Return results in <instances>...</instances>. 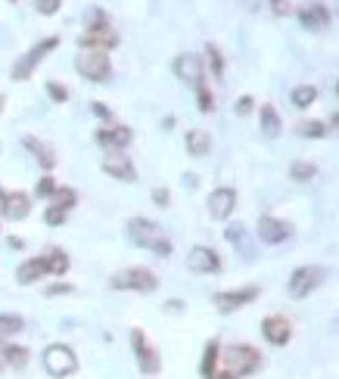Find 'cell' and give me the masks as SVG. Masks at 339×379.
<instances>
[{"instance_id":"45","label":"cell","mask_w":339,"mask_h":379,"mask_svg":"<svg viewBox=\"0 0 339 379\" xmlns=\"http://www.w3.org/2000/svg\"><path fill=\"white\" fill-rule=\"evenodd\" d=\"M330 128L339 134V112H333V118H330Z\"/></svg>"},{"instance_id":"51","label":"cell","mask_w":339,"mask_h":379,"mask_svg":"<svg viewBox=\"0 0 339 379\" xmlns=\"http://www.w3.org/2000/svg\"><path fill=\"white\" fill-rule=\"evenodd\" d=\"M0 202H3V190H0Z\"/></svg>"},{"instance_id":"20","label":"cell","mask_w":339,"mask_h":379,"mask_svg":"<svg viewBox=\"0 0 339 379\" xmlns=\"http://www.w3.org/2000/svg\"><path fill=\"white\" fill-rule=\"evenodd\" d=\"M41 277H47V264H44V258H28V261L19 264V271H16V280H19L22 286H32L38 283Z\"/></svg>"},{"instance_id":"43","label":"cell","mask_w":339,"mask_h":379,"mask_svg":"<svg viewBox=\"0 0 339 379\" xmlns=\"http://www.w3.org/2000/svg\"><path fill=\"white\" fill-rule=\"evenodd\" d=\"M90 106H94V112L103 118V122H109V118H112V112H109V109L103 106V103H90Z\"/></svg>"},{"instance_id":"38","label":"cell","mask_w":339,"mask_h":379,"mask_svg":"<svg viewBox=\"0 0 339 379\" xmlns=\"http://www.w3.org/2000/svg\"><path fill=\"white\" fill-rule=\"evenodd\" d=\"M62 0H34V7H38V13L41 16H53L56 10H60Z\"/></svg>"},{"instance_id":"39","label":"cell","mask_w":339,"mask_h":379,"mask_svg":"<svg viewBox=\"0 0 339 379\" xmlns=\"http://www.w3.org/2000/svg\"><path fill=\"white\" fill-rule=\"evenodd\" d=\"M153 202H156L159 209H165V205L171 202V193L165 187H156V190H153Z\"/></svg>"},{"instance_id":"30","label":"cell","mask_w":339,"mask_h":379,"mask_svg":"<svg viewBox=\"0 0 339 379\" xmlns=\"http://www.w3.org/2000/svg\"><path fill=\"white\" fill-rule=\"evenodd\" d=\"M314 174H318V168H314L312 162H292V168H290V177H292V181H299V183L312 181Z\"/></svg>"},{"instance_id":"47","label":"cell","mask_w":339,"mask_h":379,"mask_svg":"<svg viewBox=\"0 0 339 379\" xmlns=\"http://www.w3.org/2000/svg\"><path fill=\"white\" fill-rule=\"evenodd\" d=\"M215 379H237V376H231V373H215Z\"/></svg>"},{"instance_id":"8","label":"cell","mask_w":339,"mask_h":379,"mask_svg":"<svg viewBox=\"0 0 339 379\" xmlns=\"http://www.w3.org/2000/svg\"><path fill=\"white\" fill-rule=\"evenodd\" d=\"M255 298H258V286H243V289H231V292H215V296H212V305L221 314H231V311H237V308L255 302Z\"/></svg>"},{"instance_id":"22","label":"cell","mask_w":339,"mask_h":379,"mask_svg":"<svg viewBox=\"0 0 339 379\" xmlns=\"http://www.w3.org/2000/svg\"><path fill=\"white\" fill-rule=\"evenodd\" d=\"M209 149H212V137L205 134V131H199V128L187 131V153H190V156L203 159V156H209Z\"/></svg>"},{"instance_id":"4","label":"cell","mask_w":339,"mask_h":379,"mask_svg":"<svg viewBox=\"0 0 339 379\" xmlns=\"http://www.w3.org/2000/svg\"><path fill=\"white\" fill-rule=\"evenodd\" d=\"M109 286L112 289H134V292H156L159 289V280L153 271H147V267H128V271H118L112 274V280H109Z\"/></svg>"},{"instance_id":"41","label":"cell","mask_w":339,"mask_h":379,"mask_svg":"<svg viewBox=\"0 0 339 379\" xmlns=\"http://www.w3.org/2000/svg\"><path fill=\"white\" fill-rule=\"evenodd\" d=\"M153 252H156L159 258H168V255H171V239H168V237H162L156 246H153Z\"/></svg>"},{"instance_id":"16","label":"cell","mask_w":339,"mask_h":379,"mask_svg":"<svg viewBox=\"0 0 339 379\" xmlns=\"http://www.w3.org/2000/svg\"><path fill=\"white\" fill-rule=\"evenodd\" d=\"M131 140H134V134H131V128H125V125H112V128H100V131H97V143H100L103 149H109V153L125 149Z\"/></svg>"},{"instance_id":"19","label":"cell","mask_w":339,"mask_h":379,"mask_svg":"<svg viewBox=\"0 0 339 379\" xmlns=\"http://www.w3.org/2000/svg\"><path fill=\"white\" fill-rule=\"evenodd\" d=\"M299 22L312 31H321V28L330 25V13H327L324 3H305V7H299Z\"/></svg>"},{"instance_id":"33","label":"cell","mask_w":339,"mask_h":379,"mask_svg":"<svg viewBox=\"0 0 339 379\" xmlns=\"http://www.w3.org/2000/svg\"><path fill=\"white\" fill-rule=\"evenodd\" d=\"M197 103H199V112H212L215 109V96L205 84H197Z\"/></svg>"},{"instance_id":"44","label":"cell","mask_w":339,"mask_h":379,"mask_svg":"<svg viewBox=\"0 0 339 379\" xmlns=\"http://www.w3.org/2000/svg\"><path fill=\"white\" fill-rule=\"evenodd\" d=\"M165 311H171V314H181V311H184V302H177V298H171V302H165Z\"/></svg>"},{"instance_id":"5","label":"cell","mask_w":339,"mask_h":379,"mask_svg":"<svg viewBox=\"0 0 339 379\" xmlns=\"http://www.w3.org/2000/svg\"><path fill=\"white\" fill-rule=\"evenodd\" d=\"M44 370L53 379H66L78 370V358H75V352L68 345L56 342V345H47V352H44Z\"/></svg>"},{"instance_id":"52","label":"cell","mask_w":339,"mask_h":379,"mask_svg":"<svg viewBox=\"0 0 339 379\" xmlns=\"http://www.w3.org/2000/svg\"><path fill=\"white\" fill-rule=\"evenodd\" d=\"M336 94H339V81H336Z\"/></svg>"},{"instance_id":"21","label":"cell","mask_w":339,"mask_h":379,"mask_svg":"<svg viewBox=\"0 0 339 379\" xmlns=\"http://www.w3.org/2000/svg\"><path fill=\"white\" fill-rule=\"evenodd\" d=\"M22 146H25L28 153H34V159H38V165H41V168L50 171L56 165V153L47 146V143L38 140V137H22Z\"/></svg>"},{"instance_id":"50","label":"cell","mask_w":339,"mask_h":379,"mask_svg":"<svg viewBox=\"0 0 339 379\" xmlns=\"http://www.w3.org/2000/svg\"><path fill=\"white\" fill-rule=\"evenodd\" d=\"M0 364H3V342H0Z\"/></svg>"},{"instance_id":"53","label":"cell","mask_w":339,"mask_h":379,"mask_svg":"<svg viewBox=\"0 0 339 379\" xmlns=\"http://www.w3.org/2000/svg\"><path fill=\"white\" fill-rule=\"evenodd\" d=\"M10 3H16V0H10Z\"/></svg>"},{"instance_id":"35","label":"cell","mask_w":339,"mask_h":379,"mask_svg":"<svg viewBox=\"0 0 339 379\" xmlns=\"http://www.w3.org/2000/svg\"><path fill=\"white\" fill-rule=\"evenodd\" d=\"M66 218H68V211L56 209V205H50V209L44 211V221H47L50 227H60V224H66Z\"/></svg>"},{"instance_id":"42","label":"cell","mask_w":339,"mask_h":379,"mask_svg":"<svg viewBox=\"0 0 339 379\" xmlns=\"http://www.w3.org/2000/svg\"><path fill=\"white\" fill-rule=\"evenodd\" d=\"M44 292H47V296H66V292H72V286H68V283H53V286H47Z\"/></svg>"},{"instance_id":"3","label":"cell","mask_w":339,"mask_h":379,"mask_svg":"<svg viewBox=\"0 0 339 379\" xmlns=\"http://www.w3.org/2000/svg\"><path fill=\"white\" fill-rule=\"evenodd\" d=\"M56 47H60V38L53 34V38H44V41H38L32 50H28V53H22L19 60H16V66H13V81H28L34 68L41 66L44 56L53 53Z\"/></svg>"},{"instance_id":"7","label":"cell","mask_w":339,"mask_h":379,"mask_svg":"<svg viewBox=\"0 0 339 379\" xmlns=\"http://www.w3.org/2000/svg\"><path fill=\"white\" fill-rule=\"evenodd\" d=\"M131 345H134L137 367H140L143 376H156V373L162 370V361H159L156 348L147 345V336H143V330H131Z\"/></svg>"},{"instance_id":"34","label":"cell","mask_w":339,"mask_h":379,"mask_svg":"<svg viewBox=\"0 0 339 379\" xmlns=\"http://www.w3.org/2000/svg\"><path fill=\"white\" fill-rule=\"evenodd\" d=\"M56 187H60V183H56L53 177L47 174V177H41V181H38V190H34V193H38L41 199H50V196L56 193Z\"/></svg>"},{"instance_id":"32","label":"cell","mask_w":339,"mask_h":379,"mask_svg":"<svg viewBox=\"0 0 339 379\" xmlns=\"http://www.w3.org/2000/svg\"><path fill=\"white\" fill-rule=\"evenodd\" d=\"M205 56H209L212 75H215V78H221V75H224V60H221V50H218L215 44H209V47H205Z\"/></svg>"},{"instance_id":"26","label":"cell","mask_w":339,"mask_h":379,"mask_svg":"<svg viewBox=\"0 0 339 379\" xmlns=\"http://www.w3.org/2000/svg\"><path fill=\"white\" fill-rule=\"evenodd\" d=\"M258 118H262V131H265L268 137H277L280 134V116L274 106H262V112H258Z\"/></svg>"},{"instance_id":"1","label":"cell","mask_w":339,"mask_h":379,"mask_svg":"<svg viewBox=\"0 0 339 379\" xmlns=\"http://www.w3.org/2000/svg\"><path fill=\"white\" fill-rule=\"evenodd\" d=\"M224 361V373H231V376H249L262 367V354L255 352L252 345H231L227 352L221 354Z\"/></svg>"},{"instance_id":"27","label":"cell","mask_w":339,"mask_h":379,"mask_svg":"<svg viewBox=\"0 0 339 379\" xmlns=\"http://www.w3.org/2000/svg\"><path fill=\"white\" fill-rule=\"evenodd\" d=\"M50 205L68 211V209H75V205H78V193H75L72 187H56V193L50 196Z\"/></svg>"},{"instance_id":"31","label":"cell","mask_w":339,"mask_h":379,"mask_svg":"<svg viewBox=\"0 0 339 379\" xmlns=\"http://www.w3.org/2000/svg\"><path fill=\"white\" fill-rule=\"evenodd\" d=\"M299 134L312 137V140H321V137H327V125L324 122H299Z\"/></svg>"},{"instance_id":"10","label":"cell","mask_w":339,"mask_h":379,"mask_svg":"<svg viewBox=\"0 0 339 379\" xmlns=\"http://www.w3.org/2000/svg\"><path fill=\"white\" fill-rule=\"evenodd\" d=\"M187 267H190L193 274H218L221 271V258H218V252L209 249V246H193V249L187 252Z\"/></svg>"},{"instance_id":"25","label":"cell","mask_w":339,"mask_h":379,"mask_svg":"<svg viewBox=\"0 0 339 379\" xmlns=\"http://www.w3.org/2000/svg\"><path fill=\"white\" fill-rule=\"evenodd\" d=\"M28 358H32V352L22 345H3V364L13 367V370H22V367H28Z\"/></svg>"},{"instance_id":"12","label":"cell","mask_w":339,"mask_h":379,"mask_svg":"<svg viewBox=\"0 0 339 379\" xmlns=\"http://www.w3.org/2000/svg\"><path fill=\"white\" fill-rule=\"evenodd\" d=\"M175 75L181 78L184 84H203V56L197 53H181L175 60Z\"/></svg>"},{"instance_id":"37","label":"cell","mask_w":339,"mask_h":379,"mask_svg":"<svg viewBox=\"0 0 339 379\" xmlns=\"http://www.w3.org/2000/svg\"><path fill=\"white\" fill-rule=\"evenodd\" d=\"M224 237H227V243H234V246H243V224H231L227 231H224Z\"/></svg>"},{"instance_id":"36","label":"cell","mask_w":339,"mask_h":379,"mask_svg":"<svg viewBox=\"0 0 339 379\" xmlns=\"http://www.w3.org/2000/svg\"><path fill=\"white\" fill-rule=\"evenodd\" d=\"M47 94H50V100H53V103H66L68 100V90L62 88L60 81H47Z\"/></svg>"},{"instance_id":"11","label":"cell","mask_w":339,"mask_h":379,"mask_svg":"<svg viewBox=\"0 0 339 379\" xmlns=\"http://www.w3.org/2000/svg\"><path fill=\"white\" fill-rule=\"evenodd\" d=\"M234 209H237V193H234L231 187L212 190V196H209V215L215 218V221H227V218L234 215Z\"/></svg>"},{"instance_id":"13","label":"cell","mask_w":339,"mask_h":379,"mask_svg":"<svg viewBox=\"0 0 339 379\" xmlns=\"http://www.w3.org/2000/svg\"><path fill=\"white\" fill-rule=\"evenodd\" d=\"M0 215L7 218V221H25L32 215V199L28 193H3V202H0Z\"/></svg>"},{"instance_id":"46","label":"cell","mask_w":339,"mask_h":379,"mask_svg":"<svg viewBox=\"0 0 339 379\" xmlns=\"http://www.w3.org/2000/svg\"><path fill=\"white\" fill-rule=\"evenodd\" d=\"M271 3H274V10H277V13H286V3H284V0H271Z\"/></svg>"},{"instance_id":"17","label":"cell","mask_w":339,"mask_h":379,"mask_svg":"<svg viewBox=\"0 0 339 379\" xmlns=\"http://www.w3.org/2000/svg\"><path fill=\"white\" fill-rule=\"evenodd\" d=\"M103 171L112 174L116 181H125V183H131L137 177L134 165H131V159L125 156L122 149H118V153H106V159H103Z\"/></svg>"},{"instance_id":"15","label":"cell","mask_w":339,"mask_h":379,"mask_svg":"<svg viewBox=\"0 0 339 379\" xmlns=\"http://www.w3.org/2000/svg\"><path fill=\"white\" fill-rule=\"evenodd\" d=\"M321 277H324L321 267H299V271L292 274V280H290V296L292 298H305L308 292L321 283Z\"/></svg>"},{"instance_id":"28","label":"cell","mask_w":339,"mask_h":379,"mask_svg":"<svg viewBox=\"0 0 339 379\" xmlns=\"http://www.w3.org/2000/svg\"><path fill=\"white\" fill-rule=\"evenodd\" d=\"M314 100H318V88H312V84H299L292 90V106H299V109H308Z\"/></svg>"},{"instance_id":"49","label":"cell","mask_w":339,"mask_h":379,"mask_svg":"<svg viewBox=\"0 0 339 379\" xmlns=\"http://www.w3.org/2000/svg\"><path fill=\"white\" fill-rule=\"evenodd\" d=\"M243 3H246V7L252 10V7H255V3H258V0H243Z\"/></svg>"},{"instance_id":"14","label":"cell","mask_w":339,"mask_h":379,"mask_svg":"<svg viewBox=\"0 0 339 379\" xmlns=\"http://www.w3.org/2000/svg\"><path fill=\"white\" fill-rule=\"evenodd\" d=\"M290 233H292V227L286 221H280V218H258V239L262 243H268V246H277V243H284V239H290Z\"/></svg>"},{"instance_id":"29","label":"cell","mask_w":339,"mask_h":379,"mask_svg":"<svg viewBox=\"0 0 339 379\" xmlns=\"http://www.w3.org/2000/svg\"><path fill=\"white\" fill-rule=\"evenodd\" d=\"M25 330V320L19 314H0V339L3 336H16V332Z\"/></svg>"},{"instance_id":"2","label":"cell","mask_w":339,"mask_h":379,"mask_svg":"<svg viewBox=\"0 0 339 379\" xmlns=\"http://www.w3.org/2000/svg\"><path fill=\"white\" fill-rule=\"evenodd\" d=\"M75 68H78L81 78H88L94 84L109 81V75H112V62H109V56L103 50H81L75 56Z\"/></svg>"},{"instance_id":"24","label":"cell","mask_w":339,"mask_h":379,"mask_svg":"<svg viewBox=\"0 0 339 379\" xmlns=\"http://www.w3.org/2000/svg\"><path fill=\"white\" fill-rule=\"evenodd\" d=\"M41 258H44V264H47V274H53V277H62V274L68 271V255L62 249H47Z\"/></svg>"},{"instance_id":"18","label":"cell","mask_w":339,"mask_h":379,"mask_svg":"<svg viewBox=\"0 0 339 379\" xmlns=\"http://www.w3.org/2000/svg\"><path fill=\"white\" fill-rule=\"evenodd\" d=\"M262 332H265V339L271 342V345H286V342H290V336H292V332H290V320L277 317V314L262 320Z\"/></svg>"},{"instance_id":"6","label":"cell","mask_w":339,"mask_h":379,"mask_svg":"<svg viewBox=\"0 0 339 379\" xmlns=\"http://www.w3.org/2000/svg\"><path fill=\"white\" fill-rule=\"evenodd\" d=\"M78 44H81V50H103V53H109L118 44V34L112 31L109 22H90L84 28V34L78 38Z\"/></svg>"},{"instance_id":"9","label":"cell","mask_w":339,"mask_h":379,"mask_svg":"<svg viewBox=\"0 0 339 379\" xmlns=\"http://www.w3.org/2000/svg\"><path fill=\"white\" fill-rule=\"evenodd\" d=\"M128 239L134 246L153 249V246L162 239V227H159L156 221H147V218H131L128 221Z\"/></svg>"},{"instance_id":"23","label":"cell","mask_w":339,"mask_h":379,"mask_svg":"<svg viewBox=\"0 0 339 379\" xmlns=\"http://www.w3.org/2000/svg\"><path fill=\"white\" fill-rule=\"evenodd\" d=\"M218 361H221V345H218V339H212L209 345H205V352H203V364H199V373H203V379H215Z\"/></svg>"},{"instance_id":"40","label":"cell","mask_w":339,"mask_h":379,"mask_svg":"<svg viewBox=\"0 0 339 379\" xmlns=\"http://www.w3.org/2000/svg\"><path fill=\"white\" fill-rule=\"evenodd\" d=\"M252 106H255V103H252V96H240L237 106H234V112H237V116H249Z\"/></svg>"},{"instance_id":"48","label":"cell","mask_w":339,"mask_h":379,"mask_svg":"<svg viewBox=\"0 0 339 379\" xmlns=\"http://www.w3.org/2000/svg\"><path fill=\"white\" fill-rule=\"evenodd\" d=\"M3 106H7V96L0 94V112H3Z\"/></svg>"}]
</instances>
